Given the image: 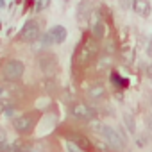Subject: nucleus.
I'll use <instances>...</instances> for the list:
<instances>
[{"label":"nucleus","instance_id":"1","mask_svg":"<svg viewBox=\"0 0 152 152\" xmlns=\"http://www.w3.org/2000/svg\"><path fill=\"white\" fill-rule=\"evenodd\" d=\"M99 39H95L93 36H86L84 39H83V43L79 45V48H77V52H75V59H73V63H75V66H88L91 61H95V57H97V50H99V43H97Z\"/></svg>","mask_w":152,"mask_h":152},{"label":"nucleus","instance_id":"2","mask_svg":"<svg viewBox=\"0 0 152 152\" xmlns=\"http://www.w3.org/2000/svg\"><path fill=\"white\" fill-rule=\"evenodd\" d=\"M99 134L106 140V143H107L111 148H124L125 143H127V132L122 131V127H120V131H118V129H113V127H109V125H102Z\"/></svg>","mask_w":152,"mask_h":152},{"label":"nucleus","instance_id":"3","mask_svg":"<svg viewBox=\"0 0 152 152\" xmlns=\"http://www.w3.org/2000/svg\"><path fill=\"white\" fill-rule=\"evenodd\" d=\"M38 115L36 111H31V113H25V115H20L13 120V129L18 132V134H29L32 132L34 125H36V120H38Z\"/></svg>","mask_w":152,"mask_h":152},{"label":"nucleus","instance_id":"4","mask_svg":"<svg viewBox=\"0 0 152 152\" xmlns=\"http://www.w3.org/2000/svg\"><path fill=\"white\" fill-rule=\"evenodd\" d=\"M23 73H25V64L18 59H9L2 68V75L6 77V81H18L23 77Z\"/></svg>","mask_w":152,"mask_h":152},{"label":"nucleus","instance_id":"5","mask_svg":"<svg viewBox=\"0 0 152 152\" xmlns=\"http://www.w3.org/2000/svg\"><path fill=\"white\" fill-rule=\"evenodd\" d=\"M39 36H41L39 23H38L36 20H27V22L23 23L22 32H20V39L25 41V43H34Z\"/></svg>","mask_w":152,"mask_h":152},{"label":"nucleus","instance_id":"6","mask_svg":"<svg viewBox=\"0 0 152 152\" xmlns=\"http://www.w3.org/2000/svg\"><path fill=\"white\" fill-rule=\"evenodd\" d=\"M70 111H72L73 118L83 120V122H91V120L97 116L95 109L90 107V106L84 104V102H75V104H72V109H70Z\"/></svg>","mask_w":152,"mask_h":152},{"label":"nucleus","instance_id":"7","mask_svg":"<svg viewBox=\"0 0 152 152\" xmlns=\"http://www.w3.org/2000/svg\"><path fill=\"white\" fill-rule=\"evenodd\" d=\"M91 20H90V29H91V36L95 39H102L106 36V23L102 22V18L99 16V13H91Z\"/></svg>","mask_w":152,"mask_h":152},{"label":"nucleus","instance_id":"8","mask_svg":"<svg viewBox=\"0 0 152 152\" xmlns=\"http://www.w3.org/2000/svg\"><path fill=\"white\" fill-rule=\"evenodd\" d=\"M86 95H88L90 100L99 102V100H102V99L107 95V88H106L104 83H91V84L88 86V90H86Z\"/></svg>","mask_w":152,"mask_h":152},{"label":"nucleus","instance_id":"9","mask_svg":"<svg viewBox=\"0 0 152 152\" xmlns=\"http://www.w3.org/2000/svg\"><path fill=\"white\" fill-rule=\"evenodd\" d=\"M39 68L47 75L56 73V70H57V59H56V56L54 54H43L39 57Z\"/></svg>","mask_w":152,"mask_h":152},{"label":"nucleus","instance_id":"10","mask_svg":"<svg viewBox=\"0 0 152 152\" xmlns=\"http://www.w3.org/2000/svg\"><path fill=\"white\" fill-rule=\"evenodd\" d=\"M66 140H70V141H73V143H77L84 152H95L93 141H91V140H88V138H86L84 134H81V132H70Z\"/></svg>","mask_w":152,"mask_h":152},{"label":"nucleus","instance_id":"11","mask_svg":"<svg viewBox=\"0 0 152 152\" xmlns=\"http://www.w3.org/2000/svg\"><path fill=\"white\" fill-rule=\"evenodd\" d=\"M48 36H50L52 43H56V45H61V43L66 39V36H68V31H66V27H64V25H54V27H50V31H48Z\"/></svg>","mask_w":152,"mask_h":152},{"label":"nucleus","instance_id":"12","mask_svg":"<svg viewBox=\"0 0 152 152\" xmlns=\"http://www.w3.org/2000/svg\"><path fill=\"white\" fill-rule=\"evenodd\" d=\"M132 2V11L141 16V18H147L150 15V2L148 0H131Z\"/></svg>","mask_w":152,"mask_h":152},{"label":"nucleus","instance_id":"13","mask_svg":"<svg viewBox=\"0 0 152 152\" xmlns=\"http://www.w3.org/2000/svg\"><path fill=\"white\" fill-rule=\"evenodd\" d=\"M122 124H124V129H127L129 134H136V122H134V116L131 113H124Z\"/></svg>","mask_w":152,"mask_h":152},{"label":"nucleus","instance_id":"14","mask_svg":"<svg viewBox=\"0 0 152 152\" xmlns=\"http://www.w3.org/2000/svg\"><path fill=\"white\" fill-rule=\"evenodd\" d=\"M97 68L99 72H113V57L111 56H102L99 57V63H97Z\"/></svg>","mask_w":152,"mask_h":152},{"label":"nucleus","instance_id":"15","mask_svg":"<svg viewBox=\"0 0 152 152\" xmlns=\"http://www.w3.org/2000/svg\"><path fill=\"white\" fill-rule=\"evenodd\" d=\"M111 83H113V84H115L116 88H120V90H124V88H127V81H125V79H122V77H120V75H118V73L115 72V70L111 72Z\"/></svg>","mask_w":152,"mask_h":152},{"label":"nucleus","instance_id":"16","mask_svg":"<svg viewBox=\"0 0 152 152\" xmlns=\"http://www.w3.org/2000/svg\"><path fill=\"white\" fill-rule=\"evenodd\" d=\"M48 6H50V0H34V9H36V13L45 11Z\"/></svg>","mask_w":152,"mask_h":152},{"label":"nucleus","instance_id":"17","mask_svg":"<svg viewBox=\"0 0 152 152\" xmlns=\"http://www.w3.org/2000/svg\"><path fill=\"white\" fill-rule=\"evenodd\" d=\"M88 7H90V0H81V4H79V20L88 15Z\"/></svg>","mask_w":152,"mask_h":152},{"label":"nucleus","instance_id":"18","mask_svg":"<svg viewBox=\"0 0 152 152\" xmlns=\"http://www.w3.org/2000/svg\"><path fill=\"white\" fill-rule=\"evenodd\" d=\"M64 148H66V152H84L77 143H73V141H70V140L64 141Z\"/></svg>","mask_w":152,"mask_h":152},{"label":"nucleus","instance_id":"19","mask_svg":"<svg viewBox=\"0 0 152 152\" xmlns=\"http://www.w3.org/2000/svg\"><path fill=\"white\" fill-rule=\"evenodd\" d=\"M136 145L138 147H145L147 145V136H136Z\"/></svg>","mask_w":152,"mask_h":152},{"label":"nucleus","instance_id":"20","mask_svg":"<svg viewBox=\"0 0 152 152\" xmlns=\"http://www.w3.org/2000/svg\"><path fill=\"white\" fill-rule=\"evenodd\" d=\"M6 141H7V132H6V129L0 127V143H6Z\"/></svg>","mask_w":152,"mask_h":152},{"label":"nucleus","instance_id":"21","mask_svg":"<svg viewBox=\"0 0 152 152\" xmlns=\"http://www.w3.org/2000/svg\"><path fill=\"white\" fill-rule=\"evenodd\" d=\"M147 56L152 57V36H150V39H148V45H147Z\"/></svg>","mask_w":152,"mask_h":152},{"label":"nucleus","instance_id":"22","mask_svg":"<svg viewBox=\"0 0 152 152\" xmlns=\"http://www.w3.org/2000/svg\"><path fill=\"white\" fill-rule=\"evenodd\" d=\"M6 107H7V104H6V102H4L2 99H0V115H2V113L6 111Z\"/></svg>","mask_w":152,"mask_h":152},{"label":"nucleus","instance_id":"23","mask_svg":"<svg viewBox=\"0 0 152 152\" xmlns=\"http://www.w3.org/2000/svg\"><path fill=\"white\" fill-rule=\"evenodd\" d=\"M4 113H6V116H13L15 109H13V107H6V111H4Z\"/></svg>","mask_w":152,"mask_h":152},{"label":"nucleus","instance_id":"24","mask_svg":"<svg viewBox=\"0 0 152 152\" xmlns=\"http://www.w3.org/2000/svg\"><path fill=\"white\" fill-rule=\"evenodd\" d=\"M147 70H148V75H150V77H152V64H150V66H148Z\"/></svg>","mask_w":152,"mask_h":152},{"label":"nucleus","instance_id":"25","mask_svg":"<svg viewBox=\"0 0 152 152\" xmlns=\"http://www.w3.org/2000/svg\"><path fill=\"white\" fill-rule=\"evenodd\" d=\"M148 127H150V131H152V118L148 120Z\"/></svg>","mask_w":152,"mask_h":152},{"label":"nucleus","instance_id":"26","mask_svg":"<svg viewBox=\"0 0 152 152\" xmlns=\"http://www.w3.org/2000/svg\"><path fill=\"white\" fill-rule=\"evenodd\" d=\"M29 152H36V150H29Z\"/></svg>","mask_w":152,"mask_h":152}]
</instances>
